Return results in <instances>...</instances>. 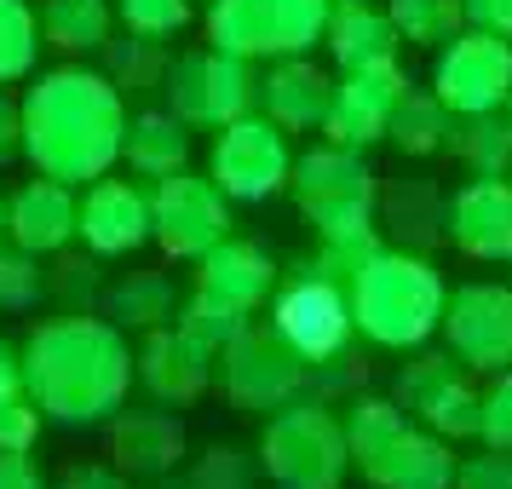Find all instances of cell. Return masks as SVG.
Here are the masks:
<instances>
[{"mask_svg":"<svg viewBox=\"0 0 512 489\" xmlns=\"http://www.w3.org/2000/svg\"><path fill=\"white\" fill-rule=\"evenodd\" d=\"M58 489H127V472L121 466H75Z\"/></svg>","mask_w":512,"mask_h":489,"instance_id":"b9f144b4","label":"cell"},{"mask_svg":"<svg viewBox=\"0 0 512 489\" xmlns=\"http://www.w3.org/2000/svg\"><path fill=\"white\" fill-rule=\"evenodd\" d=\"M305 363L300 351L277 334V323H248L231 346L219 351V386L236 409L248 415H265V409H282L294 403L305 386Z\"/></svg>","mask_w":512,"mask_h":489,"instance_id":"ba28073f","label":"cell"},{"mask_svg":"<svg viewBox=\"0 0 512 489\" xmlns=\"http://www.w3.org/2000/svg\"><path fill=\"white\" fill-rule=\"evenodd\" d=\"M116 24V0H47L41 6V41L58 52H104Z\"/></svg>","mask_w":512,"mask_h":489,"instance_id":"4316f807","label":"cell"},{"mask_svg":"<svg viewBox=\"0 0 512 489\" xmlns=\"http://www.w3.org/2000/svg\"><path fill=\"white\" fill-rule=\"evenodd\" d=\"M357 472H363L374 489H455L449 438L426 432V426H409V420L374 449L369 461H357Z\"/></svg>","mask_w":512,"mask_h":489,"instance_id":"d6986e66","label":"cell"},{"mask_svg":"<svg viewBox=\"0 0 512 489\" xmlns=\"http://www.w3.org/2000/svg\"><path fill=\"white\" fill-rule=\"evenodd\" d=\"M104 58H110V81L116 87H127V93H156V87H167V52L162 41H150V35H121V41H104Z\"/></svg>","mask_w":512,"mask_h":489,"instance_id":"4dcf8cb0","label":"cell"},{"mask_svg":"<svg viewBox=\"0 0 512 489\" xmlns=\"http://www.w3.org/2000/svg\"><path fill=\"white\" fill-rule=\"evenodd\" d=\"M0 489H47L41 466L29 461V449H0Z\"/></svg>","mask_w":512,"mask_h":489,"instance_id":"ab89813d","label":"cell"},{"mask_svg":"<svg viewBox=\"0 0 512 489\" xmlns=\"http://www.w3.org/2000/svg\"><path fill=\"white\" fill-rule=\"evenodd\" d=\"M121 156L139 179H167L190 162V127L173 110H139V116H127Z\"/></svg>","mask_w":512,"mask_h":489,"instance_id":"d4e9b609","label":"cell"},{"mask_svg":"<svg viewBox=\"0 0 512 489\" xmlns=\"http://www.w3.org/2000/svg\"><path fill=\"white\" fill-rule=\"evenodd\" d=\"M41 403L29 392H6L0 397V449H35L41 438Z\"/></svg>","mask_w":512,"mask_h":489,"instance_id":"8d00e7d4","label":"cell"},{"mask_svg":"<svg viewBox=\"0 0 512 489\" xmlns=\"http://www.w3.org/2000/svg\"><path fill=\"white\" fill-rule=\"evenodd\" d=\"M386 18H392L397 41L409 47H443L466 29V6L461 0H386Z\"/></svg>","mask_w":512,"mask_h":489,"instance_id":"f546056e","label":"cell"},{"mask_svg":"<svg viewBox=\"0 0 512 489\" xmlns=\"http://www.w3.org/2000/svg\"><path fill=\"white\" fill-rule=\"evenodd\" d=\"M449 127H455V110H449L438 93H415V87H409V93L397 98L386 139L397 144V156H432V150L449 144Z\"/></svg>","mask_w":512,"mask_h":489,"instance_id":"f1b7e54d","label":"cell"},{"mask_svg":"<svg viewBox=\"0 0 512 489\" xmlns=\"http://www.w3.org/2000/svg\"><path fill=\"white\" fill-rule=\"evenodd\" d=\"M288 190H294L300 213L317 225L323 242H369L374 236L380 185H374L363 150H346V144L305 150L294 162V173H288Z\"/></svg>","mask_w":512,"mask_h":489,"instance_id":"277c9868","label":"cell"},{"mask_svg":"<svg viewBox=\"0 0 512 489\" xmlns=\"http://www.w3.org/2000/svg\"><path fill=\"white\" fill-rule=\"evenodd\" d=\"M75 185H58V179H29L12 202H6V236L29 248V254H64L75 236V213L81 202L70 196Z\"/></svg>","mask_w":512,"mask_h":489,"instance_id":"7402d4cb","label":"cell"},{"mask_svg":"<svg viewBox=\"0 0 512 489\" xmlns=\"http://www.w3.org/2000/svg\"><path fill=\"white\" fill-rule=\"evenodd\" d=\"M150 219H156V242L167 259H202L208 248H219L231 236V196L196 173H167L150 190Z\"/></svg>","mask_w":512,"mask_h":489,"instance_id":"9c48e42d","label":"cell"},{"mask_svg":"<svg viewBox=\"0 0 512 489\" xmlns=\"http://www.w3.org/2000/svg\"><path fill=\"white\" fill-rule=\"evenodd\" d=\"M346 294L351 323L386 351H409L432 340L443 328V305H449V288L432 271V259L409 254V248H374Z\"/></svg>","mask_w":512,"mask_h":489,"instance_id":"3957f363","label":"cell"},{"mask_svg":"<svg viewBox=\"0 0 512 489\" xmlns=\"http://www.w3.org/2000/svg\"><path fill=\"white\" fill-rule=\"evenodd\" d=\"M219 351L202 346L196 334H185V328H150L144 334V346L133 351V374L144 380V392L156 397V403H196V397L213 386V363Z\"/></svg>","mask_w":512,"mask_h":489,"instance_id":"e0dca14e","label":"cell"},{"mask_svg":"<svg viewBox=\"0 0 512 489\" xmlns=\"http://www.w3.org/2000/svg\"><path fill=\"white\" fill-rule=\"evenodd\" d=\"M213 185L225 190L231 202H265L288 185L294 156H288V133L271 116H242L231 127H219L213 139Z\"/></svg>","mask_w":512,"mask_h":489,"instance_id":"30bf717a","label":"cell"},{"mask_svg":"<svg viewBox=\"0 0 512 489\" xmlns=\"http://www.w3.org/2000/svg\"><path fill=\"white\" fill-rule=\"evenodd\" d=\"M121 29L133 35H150V41H167L190 24V0H116Z\"/></svg>","mask_w":512,"mask_h":489,"instance_id":"e575fe53","label":"cell"},{"mask_svg":"<svg viewBox=\"0 0 512 489\" xmlns=\"http://www.w3.org/2000/svg\"><path fill=\"white\" fill-rule=\"evenodd\" d=\"M259 466L277 489H340L351 466L346 426L323 403H282L259 432Z\"/></svg>","mask_w":512,"mask_h":489,"instance_id":"5b68a950","label":"cell"},{"mask_svg":"<svg viewBox=\"0 0 512 489\" xmlns=\"http://www.w3.org/2000/svg\"><path fill=\"white\" fill-rule=\"evenodd\" d=\"M196 288L213 294V300L236 305V311H259L277 294V265H271V254L259 242L225 236L219 248H208V254L196 259Z\"/></svg>","mask_w":512,"mask_h":489,"instance_id":"44dd1931","label":"cell"},{"mask_svg":"<svg viewBox=\"0 0 512 489\" xmlns=\"http://www.w3.org/2000/svg\"><path fill=\"white\" fill-rule=\"evenodd\" d=\"M41 254H29V248H0V311H29V305L47 294V277H41Z\"/></svg>","mask_w":512,"mask_h":489,"instance_id":"836d02e7","label":"cell"},{"mask_svg":"<svg viewBox=\"0 0 512 489\" xmlns=\"http://www.w3.org/2000/svg\"><path fill=\"white\" fill-rule=\"evenodd\" d=\"M443 340L449 357L472 374L512 369V288L501 282H466L443 305Z\"/></svg>","mask_w":512,"mask_h":489,"instance_id":"5bb4252c","label":"cell"},{"mask_svg":"<svg viewBox=\"0 0 512 489\" xmlns=\"http://www.w3.org/2000/svg\"><path fill=\"white\" fill-rule=\"evenodd\" d=\"M478 438L484 449H512V369L495 374V386L478 403Z\"/></svg>","mask_w":512,"mask_h":489,"instance_id":"d590c367","label":"cell"},{"mask_svg":"<svg viewBox=\"0 0 512 489\" xmlns=\"http://www.w3.org/2000/svg\"><path fill=\"white\" fill-rule=\"evenodd\" d=\"M75 236L93 248L98 259L110 254H133L144 242H156V219H150V196L133 179H93L75 213Z\"/></svg>","mask_w":512,"mask_h":489,"instance_id":"2e32d148","label":"cell"},{"mask_svg":"<svg viewBox=\"0 0 512 489\" xmlns=\"http://www.w3.org/2000/svg\"><path fill=\"white\" fill-rule=\"evenodd\" d=\"M403 93H409V81L397 70V58L392 64H369V70H346L334 81V104H328V121H323L328 144H346V150L380 144Z\"/></svg>","mask_w":512,"mask_h":489,"instance_id":"9a60e30c","label":"cell"},{"mask_svg":"<svg viewBox=\"0 0 512 489\" xmlns=\"http://www.w3.org/2000/svg\"><path fill=\"white\" fill-rule=\"evenodd\" d=\"M334 0H208V47L242 58H300L323 41Z\"/></svg>","mask_w":512,"mask_h":489,"instance_id":"8992f818","label":"cell"},{"mask_svg":"<svg viewBox=\"0 0 512 489\" xmlns=\"http://www.w3.org/2000/svg\"><path fill=\"white\" fill-rule=\"evenodd\" d=\"M6 392H29L24 380V346H12V340H0V397Z\"/></svg>","mask_w":512,"mask_h":489,"instance_id":"7bdbcfd3","label":"cell"},{"mask_svg":"<svg viewBox=\"0 0 512 489\" xmlns=\"http://www.w3.org/2000/svg\"><path fill=\"white\" fill-rule=\"evenodd\" d=\"M449 150H455V162H461L466 173H507L512 167V116H501V110L455 116Z\"/></svg>","mask_w":512,"mask_h":489,"instance_id":"83f0119b","label":"cell"},{"mask_svg":"<svg viewBox=\"0 0 512 489\" xmlns=\"http://www.w3.org/2000/svg\"><path fill=\"white\" fill-rule=\"evenodd\" d=\"M127 98L104 70L58 64L24 93V156L58 185H93L121 162Z\"/></svg>","mask_w":512,"mask_h":489,"instance_id":"6da1fadb","label":"cell"},{"mask_svg":"<svg viewBox=\"0 0 512 489\" xmlns=\"http://www.w3.org/2000/svg\"><path fill=\"white\" fill-rule=\"evenodd\" d=\"M271 323L288 346L300 351L305 363H328V357H340L351 346V294L340 282L317 277V271H300V277L288 282L271 305Z\"/></svg>","mask_w":512,"mask_h":489,"instance_id":"4fadbf2b","label":"cell"},{"mask_svg":"<svg viewBox=\"0 0 512 489\" xmlns=\"http://www.w3.org/2000/svg\"><path fill=\"white\" fill-rule=\"evenodd\" d=\"M323 41H328V52H334L340 70H369V64H392L397 58L392 18H386L380 6H369V0H334Z\"/></svg>","mask_w":512,"mask_h":489,"instance_id":"cb8c5ba5","label":"cell"},{"mask_svg":"<svg viewBox=\"0 0 512 489\" xmlns=\"http://www.w3.org/2000/svg\"><path fill=\"white\" fill-rule=\"evenodd\" d=\"M24 380L29 397L41 403V415L58 426H98L121 415L133 374V351L110 317H47L24 340Z\"/></svg>","mask_w":512,"mask_h":489,"instance_id":"7a4b0ae2","label":"cell"},{"mask_svg":"<svg viewBox=\"0 0 512 489\" xmlns=\"http://www.w3.org/2000/svg\"><path fill=\"white\" fill-rule=\"evenodd\" d=\"M173 323L185 328V334H196L202 346H213V351H225L242 334V328L254 323V311H236V305H225V300H213V294H190V300H179V317Z\"/></svg>","mask_w":512,"mask_h":489,"instance_id":"d6a6232c","label":"cell"},{"mask_svg":"<svg viewBox=\"0 0 512 489\" xmlns=\"http://www.w3.org/2000/svg\"><path fill=\"white\" fill-rule=\"evenodd\" d=\"M104 317L116 328H162L179 317V294H173V282L162 271H127L121 282L104 288Z\"/></svg>","mask_w":512,"mask_h":489,"instance_id":"484cf974","label":"cell"},{"mask_svg":"<svg viewBox=\"0 0 512 489\" xmlns=\"http://www.w3.org/2000/svg\"><path fill=\"white\" fill-rule=\"evenodd\" d=\"M397 403H403V415H415L426 432H438L449 443L478 438V403H484V392L472 386V369L455 363L449 351H426L415 363H403Z\"/></svg>","mask_w":512,"mask_h":489,"instance_id":"7c38bea8","label":"cell"},{"mask_svg":"<svg viewBox=\"0 0 512 489\" xmlns=\"http://www.w3.org/2000/svg\"><path fill=\"white\" fill-rule=\"evenodd\" d=\"M259 104L265 116L277 121L282 133H311L328 121V104H334V81H328L311 58H271V70L259 81Z\"/></svg>","mask_w":512,"mask_h":489,"instance_id":"603a6c76","label":"cell"},{"mask_svg":"<svg viewBox=\"0 0 512 489\" xmlns=\"http://www.w3.org/2000/svg\"><path fill=\"white\" fill-rule=\"evenodd\" d=\"M162 93H167V110L185 121V127H213L219 133L231 121L254 116L259 75H254V58H242V52L202 47V52L173 58Z\"/></svg>","mask_w":512,"mask_h":489,"instance_id":"52a82bcc","label":"cell"},{"mask_svg":"<svg viewBox=\"0 0 512 489\" xmlns=\"http://www.w3.org/2000/svg\"><path fill=\"white\" fill-rule=\"evenodd\" d=\"M432 93L455 116L501 110L512 98V41L489 29H461L455 41H443L438 64H432Z\"/></svg>","mask_w":512,"mask_h":489,"instance_id":"8fae6325","label":"cell"},{"mask_svg":"<svg viewBox=\"0 0 512 489\" xmlns=\"http://www.w3.org/2000/svg\"><path fill=\"white\" fill-rule=\"evenodd\" d=\"M449 242L461 254L484 259H512V185L501 173H472L455 202H449Z\"/></svg>","mask_w":512,"mask_h":489,"instance_id":"ac0fdd59","label":"cell"},{"mask_svg":"<svg viewBox=\"0 0 512 489\" xmlns=\"http://www.w3.org/2000/svg\"><path fill=\"white\" fill-rule=\"evenodd\" d=\"M455 489H512V449H484L455 461Z\"/></svg>","mask_w":512,"mask_h":489,"instance_id":"74e56055","label":"cell"},{"mask_svg":"<svg viewBox=\"0 0 512 489\" xmlns=\"http://www.w3.org/2000/svg\"><path fill=\"white\" fill-rule=\"evenodd\" d=\"M507 116H512V98H507Z\"/></svg>","mask_w":512,"mask_h":489,"instance_id":"f6af8a7d","label":"cell"},{"mask_svg":"<svg viewBox=\"0 0 512 489\" xmlns=\"http://www.w3.org/2000/svg\"><path fill=\"white\" fill-rule=\"evenodd\" d=\"M12 156H24V104L0 87V167Z\"/></svg>","mask_w":512,"mask_h":489,"instance_id":"f35d334b","label":"cell"},{"mask_svg":"<svg viewBox=\"0 0 512 489\" xmlns=\"http://www.w3.org/2000/svg\"><path fill=\"white\" fill-rule=\"evenodd\" d=\"M466 6V24L489 29V35H507L512 41V0H461Z\"/></svg>","mask_w":512,"mask_h":489,"instance_id":"60d3db41","label":"cell"},{"mask_svg":"<svg viewBox=\"0 0 512 489\" xmlns=\"http://www.w3.org/2000/svg\"><path fill=\"white\" fill-rule=\"evenodd\" d=\"M0 236H6V202H0Z\"/></svg>","mask_w":512,"mask_h":489,"instance_id":"ee69618b","label":"cell"},{"mask_svg":"<svg viewBox=\"0 0 512 489\" xmlns=\"http://www.w3.org/2000/svg\"><path fill=\"white\" fill-rule=\"evenodd\" d=\"M110 461L127 478H162L185 461V426L167 409H121L110 415Z\"/></svg>","mask_w":512,"mask_h":489,"instance_id":"ffe728a7","label":"cell"},{"mask_svg":"<svg viewBox=\"0 0 512 489\" xmlns=\"http://www.w3.org/2000/svg\"><path fill=\"white\" fill-rule=\"evenodd\" d=\"M47 47L41 41V12L29 0H0V87L24 81L35 70V52Z\"/></svg>","mask_w":512,"mask_h":489,"instance_id":"1f68e13d","label":"cell"}]
</instances>
